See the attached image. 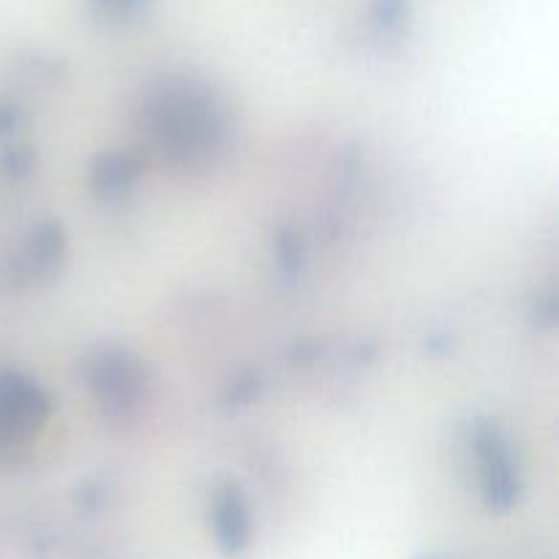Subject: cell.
Segmentation results:
<instances>
[{"label":"cell","mask_w":559,"mask_h":559,"mask_svg":"<svg viewBox=\"0 0 559 559\" xmlns=\"http://www.w3.org/2000/svg\"><path fill=\"white\" fill-rule=\"evenodd\" d=\"M475 453H478L480 473H484V489L489 502H495V506H511L519 489V478L516 469H513L511 451H508L506 440L491 426L480 424L475 429Z\"/></svg>","instance_id":"obj_4"},{"label":"cell","mask_w":559,"mask_h":559,"mask_svg":"<svg viewBox=\"0 0 559 559\" xmlns=\"http://www.w3.org/2000/svg\"><path fill=\"white\" fill-rule=\"evenodd\" d=\"M60 249H63V238H60V229L55 224H47L41 233L33 240V262L38 267H49L60 257Z\"/></svg>","instance_id":"obj_7"},{"label":"cell","mask_w":559,"mask_h":559,"mask_svg":"<svg viewBox=\"0 0 559 559\" xmlns=\"http://www.w3.org/2000/svg\"><path fill=\"white\" fill-rule=\"evenodd\" d=\"M49 415V399L25 374H0V448H14L31 440Z\"/></svg>","instance_id":"obj_2"},{"label":"cell","mask_w":559,"mask_h":559,"mask_svg":"<svg viewBox=\"0 0 559 559\" xmlns=\"http://www.w3.org/2000/svg\"><path fill=\"white\" fill-rule=\"evenodd\" d=\"M404 16H407V0H374V5H371V20L382 31L402 27Z\"/></svg>","instance_id":"obj_8"},{"label":"cell","mask_w":559,"mask_h":559,"mask_svg":"<svg viewBox=\"0 0 559 559\" xmlns=\"http://www.w3.org/2000/svg\"><path fill=\"white\" fill-rule=\"evenodd\" d=\"M147 131L164 156L200 167L222 147L224 112L216 93L191 76H169L145 102Z\"/></svg>","instance_id":"obj_1"},{"label":"cell","mask_w":559,"mask_h":559,"mask_svg":"<svg viewBox=\"0 0 559 559\" xmlns=\"http://www.w3.org/2000/svg\"><path fill=\"white\" fill-rule=\"evenodd\" d=\"M91 5L104 20H129L142 5H147V0H91Z\"/></svg>","instance_id":"obj_9"},{"label":"cell","mask_w":559,"mask_h":559,"mask_svg":"<svg viewBox=\"0 0 559 559\" xmlns=\"http://www.w3.org/2000/svg\"><path fill=\"white\" fill-rule=\"evenodd\" d=\"M216 527L227 546H238L246 535V506L238 486H224L216 497Z\"/></svg>","instance_id":"obj_6"},{"label":"cell","mask_w":559,"mask_h":559,"mask_svg":"<svg viewBox=\"0 0 559 559\" xmlns=\"http://www.w3.org/2000/svg\"><path fill=\"white\" fill-rule=\"evenodd\" d=\"M93 393L112 413H129L142 391V374L134 358L126 353H98L85 369Z\"/></svg>","instance_id":"obj_3"},{"label":"cell","mask_w":559,"mask_h":559,"mask_svg":"<svg viewBox=\"0 0 559 559\" xmlns=\"http://www.w3.org/2000/svg\"><path fill=\"white\" fill-rule=\"evenodd\" d=\"M136 175H140V158L129 153H107L93 167L91 183L98 197H118L131 189Z\"/></svg>","instance_id":"obj_5"}]
</instances>
